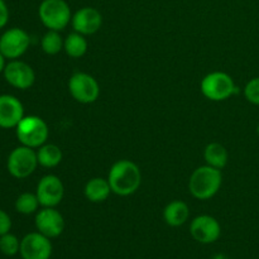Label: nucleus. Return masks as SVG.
<instances>
[{
  "mask_svg": "<svg viewBox=\"0 0 259 259\" xmlns=\"http://www.w3.org/2000/svg\"><path fill=\"white\" fill-rule=\"evenodd\" d=\"M15 133L22 146L37 149L47 142L50 129L40 116L28 115L19 121L15 128Z\"/></svg>",
  "mask_w": 259,
  "mask_h": 259,
  "instance_id": "20e7f679",
  "label": "nucleus"
},
{
  "mask_svg": "<svg viewBox=\"0 0 259 259\" xmlns=\"http://www.w3.org/2000/svg\"><path fill=\"white\" fill-rule=\"evenodd\" d=\"M14 206L15 210L19 214L30 215L38 211V207L40 206V204L35 194H32V192H23V194H20L17 197Z\"/></svg>",
  "mask_w": 259,
  "mask_h": 259,
  "instance_id": "4be33fe9",
  "label": "nucleus"
},
{
  "mask_svg": "<svg viewBox=\"0 0 259 259\" xmlns=\"http://www.w3.org/2000/svg\"><path fill=\"white\" fill-rule=\"evenodd\" d=\"M20 255L23 259H50L52 255V243L50 238L33 232L20 240Z\"/></svg>",
  "mask_w": 259,
  "mask_h": 259,
  "instance_id": "9d476101",
  "label": "nucleus"
},
{
  "mask_svg": "<svg viewBox=\"0 0 259 259\" xmlns=\"http://www.w3.org/2000/svg\"><path fill=\"white\" fill-rule=\"evenodd\" d=\"M257 134L259 136V123H258V125H257Z\"/></svg>",
  "mask_w": 259,
  "mask_h": 259,
  "instance_id": "c85d7f7f",
  "label": "nucleus"
},
{
  "mask_svg": "<svg viewBox=\"0 0 259 259\" xmlns=\"http://www.w3.org/2000/svg\"><path fill=\"white\" fill-rule=\"evenodd\" d=\"M88 47L89 43L85 35L77 32L70 33L65 38V43H63V50L66 55L70 56L71 58H80L85 56V53L88 52Z\"/></svg>",
  "mask_w": 259,
  "mask_h": 259,
  "instance_id": "aec40b11",
  "label": "nucleus"
},
{
  "mask_svg": "<svg viewBox=\"0 0 259 259\" xmlns=\"http://www.w3.org/2000/svg\"><path fill=\"white\" fill-rule=\"evenodd\" d=\"M62 151L58 146L52 143H45L37 148V158L38 164L45 168H53L58 166L62 161Z\"/></svg>",
  "mask_w": 259,
  "mask_h": 259,
  "instance_id": "a211bd4d",
  "label": "nucleus"
},
{
  "mask_svg": "<svg viewBox=\"0 0 259 259\" xmlns=\"http://www.w3.org/2000/svg\"><path fill=\"white\" fill-rule=\"evenodd\" d=\"M244 96L250 104L259 106V76L248 81L244 86Z\"/></svg>",
  "mask_w": 259,
  "mask_h": 259,
  "instance_id": "b1692460",
  "label": "nucleus"
},
{
  "mask_svg": "<svg viewBox=\"0 0 259 259\" xmlns=\"http://www.w3.org/2000/svg\"><path fill=\"white\" fill-rule=\"evenodd\" d=\"M38 166L37 151L29 147L20 146L10 152L7 161L9 174L14 179L23 180L34 174Z\"/></svg>",
  "mask_w": 259,
  "mask_h": 259,
  "instance_id": "423d86ee",
  "label": "nucleus"
},
{
  "mask_svg": "<svg viewBox=\"0 0 259 259\" xmlns=\"http://www.w3.org/2000/svg\"><path fill=\"white\" fill-rule=\"evenodd\" d=\"M35 195L42 207H56L62 201L65 186L56 175H46L38 182Z\"/></svg>",
  "mask_w": 259,
  "mask_h": 259,
  "instance_id": "1a4fd4ad",
  "label": "nucleus"
},
{
  "mask_svg": "<svg viewBox=\"0 0 259 259\" xmlns=\"http://www.w3.org/2000/svg\"><path fill=\"white\" fill-rule=\"evenodd\" d=\"M108 181L114 194L118 196H129L141 187V169L129 159H120L111 166Z\"/></svg>",
  "mask_w": 259,
  "mask_h": 259,
  "instance_id": "f257e3e1",
  "label": "nucleus"
},
{
  "mask_svg": "<svg viewBox=\"0 0 259 259\" xmlns=\"http://www.w3.org/2000/svg\"><path fill=\"white\" fill-rule=\"evenodd\" d=\"M10 229H12V219L8 215V212L0 209V237L7 234V233H10Z\"/></svg>",
  "mask_w": 259,
  "mask_h": 259,
  "instance_id": "393cba45",
  "label": "nucleus"
},
{
  "mask_svg": "<svg viewBox=\"0 0 259 259\" xmlns=\"http://www.w3.org/2000/svg\"><path fill=\"white\" fill-rule=\"evenodd\" d=\"M201 93L211 101H224L237 94L238 88L232 76L222 71H215L202 78Z\"/></svg>",
  "mask_w": 259,
  "mask_h": 259,
  "instance_id": "39448f33",
  "label": "nucleus"
},
{
  "mask_svg": "<svg viewBox=\"0 0 259 259\" xmlns=\"http://www.w3.org/2000/svg\"><path fill=\"white\" fill-rule=\"evenodd\" d=\"M24 116V106L19 99L9 94L0 95V128H17Z\"/></svg>",
  "mask_w": 259,
  "mask_h": 259,
  "instance_id": "2eb2a0df",
  "label": "nucleus"
},
{
  "mask_svg": "<svg viewBox=\"0 0 259 259\" xmlns=\"http://www.w3.org/2000/svg\"><path fill=\"white\" fill-rule=\"evenodd\" d=\"M214 259H228V258L225 257L224 254H217V255H215V257H214Z\"/></svg>",
  "mask_w": 259,
  "mask_h": 259,
  "instance_id": "cd10ccee",
  "label": "nucleus"
},
{
  "mask_svg": "<svg viewBox=\"0 0 259 259\" xmlns=\"http://www.w3.org/2000/svg\"><path fill=\"white\" fill-rule=\"evenodd\" d=\"M63 43L60 32L57 30H48L40 39V47L42 51L48 56H55L63 50Z\"/></svg>",
  "mask_w": 259,
  "mask_h": 259,
  "instance_id": "412c9836",
  "label": "nucleus"
},
{
  "mask_svg": "<svg viewBox=\"0 0 259 259\" xmlns=\"http://www.w3.org/2000/svg\"><path fill=\"white\" fill-rule=\"evenodd\" d=\"M5 60H7V58H5L4 56L2 55V52H0V73H2L3 71H4L5 65H7V63H5Z\"/></svg>",
  "mask_w": 259,
  "mask_h": 259,
  "instance_id": "bb28decb",
  "label": "nucleus"
},
{
  "mask_svg": "<svg viewBox=\"0 0 259 259\" xmlns=\"http://www.w3.org/2000/svg\"><path fill=\"white\" fill-rule=\"evenodd\" d=\"M190 209L186 202L181 200L171 201L163 210V219L167 225L172 228H177L184 225L189 220Z\"/></svg>",
  "mask_w": 259,
  "mask_h": 259,
  "instance_id": "dca6fc26",
  "label": "nucleus"
},
{
  "mask_svg": "<svg viewBox=\"0 0 259 259\" xmlns=\"http://www.w3.org/2000/svg\"><path fill=\"white\" fill-rule=\"evenodd\" d=\"M204 158L206 164L214 167V168L223 169L228 163L229 153L227 148L220 143H210L205 147Z\"/></svg>",
  "mask_w": 259,
  "mask_h": 259,
  "instance_id": "6ab92c4d",
  "label": "nucleus"
},
{
  "mask_svg": "<svg viewBox=\"0 0 259 259\" xmlns=\"http://www.w3.org/2000/svg\"><path fill=\"white\" fill-rule=\"evenodd\" d=\"M71 24L73 32H77L82 35L95 34L103 25V15L96 8L83 7L72 14Z\"/></svg>",
  "mask_w": 259,
  "mask_h": 259,
  "instance_id": "4468645a",
  "label": "nucleus"
},
{
  "mask_svg": "<svg viewBox=\"0 0 259 259\" xmlns=\"http://www.w3.org/2000/svg\"><path fill=\"white\" fill-rule=\"evenodd\" d=\"M8 20H9V9L4 0H0V29L7 25Z\"/></svg>",
  "mask_w": 259,
  "mask_h": 259,
  "instance_id": "a878e982",
  "label": "nucleus"
},
{
  "mask_svg": "<svg viewBox=\"0 0 259 259\" xmlns=\"http://www.w3.org/2000/svg\"><path fill=\"white\" fill-rule=\"evenodd\" d=\"M223 184L222 169L209 166L197 167L189 180V191L195 199L209 200L219 192Z\"/></svg>",
  "mask_w": 259,
  "mask_h": 259,
  "instance_id": "f03ea898",
  "label": "nucleus"
},
{
  "mask_svg": "<svg viewBox=\"0 0 259 259\" xmlns=\"http://www.w3.org/2000/svg\"><path fill=\"white\" fill-rule=\"evenodd\" d=\"M110 192H113L110 184H109L108 179H103V177L91 179L85 185V189H83V194H85L86 199L90 202H95V204L108 200V197L110 196Z\"/></svg>",
  "mask_w": 259,
  "mask_h": 259,
  "instance_id": "f3484780",
  "label": "nucleus"
},
{
  "mask_svg": "<svg viewBox=\"0 0 259 259\" xmlns=\"http://www.w3.org/2000/svg\"><path fill=\"white\" fill-rule=\"evenodd\" d=\"M190 234L201 244H211L217 242L222 235V227L214 217L199 215L191 222Z\"/></svg>",
  "mask_w": 259,
  "mask_h": 259,
  "instance_id": "f8f14e48",
  "label": "nucleus"
},
{
  "mask_svg": "<svg viewBox=\"0 0 259 259\" xmlns=\"http://www.w3.org/2000/svg\"><path fill=\"white\" fill-rule=\"evenodd\" d=\"M20 250V240L18 239L17 235L12 234V233H7V234L0 237V252L7 257H14L19 253Z\"/></svg>",
  "mask_w": 259,
  "mask_h": 259,
  "instance_id": "5701e85b",
  "label": "nucleus"
},
{
  "mask_svg": "<svg viewBox=\"0 0 259 259\" xmlns=\"http://www.w3.org/2000/svg\"><path fill=\"white\" fill-rule=\"evenodd\" d=\"M37 232L50 239L60 237L65 230V219L55 207H43L37 211L34 219Z\"/></svg>",
  "mask_w": 259,
  "mask_h": 259,
  "instance_id": "ddd939ff",
  "label": "nucleus"
},
{
  "mask_svg": "<svg viewBox=\"0 0 259 259\" xmlns=\"http://www.w3.org/2000/svg\"><path fill=\"white\" fill-rule=\"evenodd\" d=\"M30 37L22 28H10L0 37V52L8 60H18L28 51Z\"/></svg>",
  "mask_w": 259,
  "mask_h": 259,
  "instance_id": "6e6552de",
  "label": "nucleus"
},
{
  "mask_svg": "<svg viewBox=\"0 0 259 259\" xmlns=\"http://www.w3.org/2000/svg\"><path fill=\"white\" fill-rule=\"evenodd\" d=\"M68 91L77 103L93 104L100 96V85L94 76L76 72L68 80Z\"/></svg>",
  "mask_w": 259,
  "mask_h": 259,
  "instance_id": "0eeeda50",
  "label": "nucleus"
},
{
  "mask_svg": "<svg viewBox=\"0 0 259 259\" xmlns=\"http://www.w3.org/2000/svg\"><path fill=\"white\" fill-rule=\"evenodd\" d=\"M38 17L48 30H63L72 19L71 8L66 0H42Z\"/></svg>",
  "mask_w": 259,
  "mask_h": 259,
  "instance_id": "7ed1b4c3",
  "label": "nucleus"
},
{
  "mask_svg": "<svg viewBox=\"0 0 259 259\" xmlns=\"http://www.w3.org/2000/svg\"><path fill=\"white\" fill-rule=\"evenodd\" d=\"M4 78L10 86L19 90H27L34 85V70L28 63L19 60H12L5 65Z\"/></svg>",
  "mask_w": 259,
  "mask_h": 259,
  "instance_id": "9b49d317",
  "label": "nucleus"
}]
</instances>
